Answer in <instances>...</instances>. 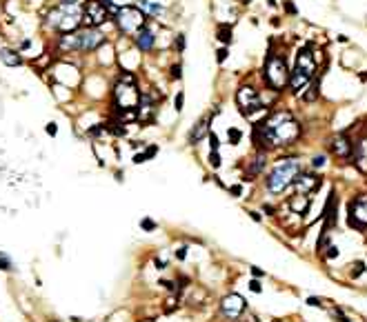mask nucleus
<instances>
[{
  "label": "nucleus",
  "instance_id": "1",
  "mask_svg": "<svg viewBox=\"0 0 367 322\" xmlns=\"http://www.w3.org/2000/svg\"><path fill=\"white\" fill-rule=\"evenodd\" d=\"M113 103L118 105V111H138L140 105V89L136 76L131 71H123L113 85Z\"/></svg>",
  "mask_w": 367,
  "mask_h": 322
},
{
  "label": "nucleus",
  "instance_id": "2",
  "mask_svg": "<svg viewBox=\"0 0 367 322\" xmlns=\"http://www.w3.org/2000/svg\"><path fill=\"white\" fill-rule=\"evenodd\" d=\"M300 173V160L298 158H280L276 165H274L272 173L267 176V191L269 193H283L287 187L294 183Z\"/></svg>",
  "mask_w": 367,
  "mask_h": 322
},
{
  "label": "nucleus",
  "instance_id": "3",
  "mask_svg": "<svg viewBox=\"0 0 367 322\" xmlns=\"http://www.w3.org/2000/svg\"><path fill=\"white\" fill-rule=\"evenodd\" d=\"M80 23H83V11H80L76 5H60L56 9H51L45 18V25L60 33L76 31Z\"/></svg>",
  "mask_w": 367,
  "mask_h": 322
},
{
  "label": "nucleus",
  "instance_id": "4",
  "mask_svg": "<svg viewBox=\"0 0 367 322\" xmlns=\"http://www.w3.org/2000/svg\"><path fill=\"white\" fill-rule=\"evenodd\" d=\"M263 78H265V85L274 91H283L287 87V80H289V69H287V63H285V56L280 53H269L265 60V67H263Z\"/></svg>",
  "mask_w": 367,
  "mask_h": 322
},
{
  "label": "nucleus",
  "instance_id": "5",
  "mask_svg": "<svg viewBox=\"0 0 367 322\" xmlns=\"http://www.w3.org/2000/svg\"><path fill=\"white\" fill-rule=\"evenodd\" d=\"M113 23L123 33H136L138 29H143L145 23H147V16L138 7H131V5H125V7H118L116 9V18Z\"/></svg>",
  "mask_w": 367,
  "mask_h": 322
},
{
  "label": "nucleus",
  "instance_id": "6",
  "mask_svg": "<svg viewBox=\"0 0 367 322\" xmlns=\"http://www.w3.org/2000/svg\"><path fill=\"white\" fill-rule=\"evenodd\" d=\"M109 18V11H107V3L105 0H87L83 7V23L85 27H100L107 23Z\"/></svg>",
  "mask_w": 367,
  "mask_h": 322
},
{
  "label": "nucleus",
  "instance_id": "7",
  "mask_svg": "<svg viewBox=\"0 0 367 322\" xmlns=\"http://www.w3.org/2000/svg\"><path fill=\"white\" fill-rule=\"evenodd\" d=\"M245 309H247V300L243 296H238V293H229V296L220 300V313L227 320H238L245 313Z\"/></svg>",
  "mask_w": 367,
  "mask_h": 322
},
{
  "label": "nucleus",
  "instance_id": "8",
  "mask_svg": "<svg viewBox=\"0 0 367 322\" xmlns=\"http://www.w3.org/2000/svg\"><path fill=\"white\" fill-rule=\"evenodd\" d=\"M78 51H93L105 43V33L96 29V27H85L78 29Z\"/></svg>",
  "mask_w": 367,
  "mask_h": 322
},
{
  "label": "nucleus",
  "instance_id": "9",
  "mask_svg": "<svg viewBox=\"0 0 367 322\" xmlns=\"http://www.w3.org/2000/svg\"><path fill=\"white\" fill-rule=\"evenodd\" d=\"M347 223H350L352 227H356V229L367 227V196H358V198L352 200Z\"/></svg>",
  "mask_w": 367,
  "mask_h": 322
},
{
  "label": "nucleus",
  "instance_id": "10",
  "mask_svg": "<svg viewBox=\"0 0 367 322\" xmlns=\"http://www.w3.org/2000/svg\"><path fill=\"white\" fill-rule=\"evenodd\" d=\"M330 149H332L334 156H336V158H343V160L354 156V143H352V138L347 136V131H340V133H336V136L332 138Z\"/></svg>",
  "mask_w": 367,
  "mask_h": 322
},
{
  "label": "nucleus",
  "instance_id": "11",
  "mask_svg": "<svg viewBox=\"0 0 367 322\" xmlns=\"http://www.w3.org/2000/svg\"><path fill=\"white\" fill-rule=\"evenodd\" d=\"M320 176L318 173H298L296 178H294V187H296V193H305V196H310L320 187Z\"/></svg>",
  "mask_w": 367,
  "mask_h": 322
},
{
  "label": "nucleus",
  "instance_id": "12",
  "mask_svg": "<svg viewBox=\"0 0 367 322\" xmlns=\"http://www.w3.org/2000/svg\"><path fill=\"white\" fill-rule=\"evenodd\" d=\"M314 78H310L303 69H298V67H294V69L289 71V80H287V87H289V91L294 93V96H303V91L310 87Z\"/></svg>",
  "mask_w": 367,
  "mask_h": 322
},
{
  "label": "nucleus",
  "instance_id": "13",
  "mask_svg": "<svg viewBox=\"0 0 367 322\" xmlns=\"http://www.w3.org/2000/svg\"><path fill=\"white\" fill-rule=\"evenodd\" d=\"M294 67L303 69L310 78L316 76V71H318V63H316V58H314V51L310 49V47H305V49H300V51L296 53V65H294Z\"/></svg>",
  "mask_w": 367,
  "mask_h": 322
},
{
  "label": "nucleus",
  "instance_id": "14",
  "mask_svg": "<svg viewBox=\"0 0 367 322\" xmlns=\"http://www.w3.org/2000/svg\"><path fill=\"white\" fill-rule=\"evenodd\" d=\"M209 127H211V116H209V113H205V116L200 118L198 123L189 129V133H187V140H189V145H198V143H203V140L207 138V133L211 131Z\"/></svg>",
  "mask_w": 367,
  "mask_h": 322
},
{
  "label": "nucleus",
  "instance_id": "15",
  "mask_svg": "<svg viewBox=\"0 0 367 322\" xmlns=\"http://www.w3.org/2000/svg\"><path fill=\"white\" fill-rule=\"evenodd\" d=\"M133 43H136V47L140 51H151L153 49V45H156V33H153L151 27H143V29H138L136 31V36H133Z\"/></svg>",
  "mask_w": 367,
  "mask_h": 322
},
{
  "label": "nucleus",
  "instance_id": "16",
  "mask_svg": "<svg viewBox=\"0 0 367 322\" xmlns=\"http://www.w3.org/2000/svg\"><path fill=\"white\" fill-rule=\"evenodd\" d=\"M136 7L151 20L153 18L158 20V18L165 16V5H160V3H151V0H136Z\"/></svg>",
  "mask_w": 367,
  "mask_h": 322
},
{
  "label": "nucleus",
  "instance_id": "17",
  "mask_svg": "<svg viewBox=\"0 0 367 322\" xmlns=\"http://www.w3.org/2000/svg\"><path fill=\"white\" fill-rule=\"evenodd\" d=\"M0 60H3L7 67H20L23 65V58H20L13 49H0Z\"/></svg>",
  "mask_w": 367,
  "mask_h": 322
},
{
  "label": "nucleus",
  "instance_id": "18",
  "mask_svg": "<svg viewBox=\"0 0 367 322\" xmlns=\"http://www.w3.org/2000/svg\"><path fill=\"white\" fill-rule=\"evenodd\" d=\"M265 169V151H260L256 158L252 160V167H249V173H247L245 180H254V176H258L260 171Z\"/></svg>",
  "mask_w": 367,
  "mask_h": 322
},
{
  "label": "nucleus",
  "instance_id": "19",
  "mask_svg": "<svg viewBox=\"0 0 367 322\" xmlns=\"http://www.w3.org/2000/svg\"><path fill=\"white\" fill-rule=\"evenodd\" d=\"M292 209L296 213H305L307 207H310V196H305V193H296V196L292 198Z\"/></svg>",
  "mask_w": 367,
  "mask_h": 322
},
{
  "label": "nucleus",
  "instance_id": "20",
  "mask_svg": "<svg viewBox=\"0 0 367 322\" xmlns=\"http://www.w3.org/2000/svg\"><path fill=\"white\" fill-rule=\"evenodd\" d=\"M231 25H218V29H216V38L220 40V43H223V45H227V47H229V43H231Z\"/></svg>",
  "mask_w": 367,
  "mask_h": 322
},
{
  "label": "nucleus",
  "instance_id": "21",
  "mask_svg": "<svg viewBox=\"0 0 367 322\" xmlns=\"http://www.w3.org/2000/svg\"><path fill=\"white\" fill-rule=\"evenodd\" d=\"M300 98H303L305 103H314V100L318 98V80H316V83L312 80L310 87H307V89L303 91V96H300Z\"/></svg>",
  "mask_w": 367,
  "mask_h": 322
},
{
  "label": "nucleus",
  "instance_id": "22",
  "mask_svg": "<svg viewBox=\"0 0 367 322\" xmlns=\"http://www.w3.org/2000/svg\"><path fill=\"white\" fill-rule=\"evenodd\" d=\"M227 138H229V145H238L243 140V131L236 129V127H229L227 129Z\"/></svg>",
  "mask_w": 367,
  "mask_h": 322
},
{
  "label": "nucleus",
  "instance_id": "23",
  "mask_svg": "<svg viewBox=\"0 0 367 322\" xmlns=\"http://www.w3.org/2000/svg\"><path fill=\"white\" fill-rule=\"evenodd\" d=\"M169 78L171 80H180V78H183V65H180V63L171 65L169 67Z\"/></svg>",
  "mask_w": 367,
  "mask_h": 322
},
{
  "label": "nucleus",
  "instance_id": "24",
  "mask_svg": "<svg viewBox=\"0 0 367 322\" xmlns=\"http://www.w3.org/2000/svg\"><path fill=\"white\" fill-rule=\"evenodd\" d=\"M183 107H185V91H178L176 96H173V109L180 113L183 111Z\"/></svg>",
  "mask_w": 367,
  "mask_h": 322
},
{
  "label": "nucleus",
  "instance_id": "25",
  "mask_svg": "<svg viewBox=\"0 0 367 322\" xmlns=\"http://www.w3.org/2000/svg\"><path fill=\"white\" fill-rule=\"evenodd\" d=\"M227 58H229V47L223 45V47H220V49L216 51V63H218V65H223Z\"/></svg>",
  "mask_w": 367,
  "mask_h": 322
},
{
  "label": "nucleus",
  "instance_id": "26",
  "mask_svg": "<svg viewBox=\"0 0 367 322\" xmlns=\"http://www.w3.org/2000/svg\"><path fill=\"white\" fill-rule=\"evenodd\" d=\"M173 49H176V53L185 51V33H178L176 36V40H173Z\"/></svg>",
  "mask_w": 367,
  "mask_h": 322
},
{
  "label": "nucleus",
  "instance_id": "27",
  "mask_svg": "<svg viewBox=\"0 0 367 322\" xmlns=\"http://www.w3.org/2000/svg\"><path fill=\"white\" fill-rule=\"evenodd\" d=\"M207 140H209V147H211V151H218V147H220V138L216 136L214 131L207 133Z\"/></svg>",
  "mask_w": 367,
  "mask_h": 322
},
{
  "label": "nucleus",
  "instance_id": "28",
  "mask_svg": "<svg viewBox=\"0 0 367 322\" xmlns=\"http://www.w3.org/2000/svg\"><path fill=\"white\" fill-rule=\"evenodd\" d=\"M207 160H209V165L214 167V169H218V167L223 165V160H220V153H218V151H211V153H209V158H207Z\"/></svg>",
  "mask_w": 367,
  "mask_h": 322
},
{
  "label": "nucleus",
  "instance_id": "29",
  "mask_svg": "<svg viewBox=\"0 0 367 322\" xmlns=\"http://www.w3.org/2000/svg\"><path fill=\"white\" fill-rule=\"evenodd\" d=\"M325 163H327V156H323V153H318V156L312 158V167H314V169H320V167H325Z\"/></svg>",
  "mask_w": 367,
  "mask_h": 322
},
{
  "label": "nucleus",
  "instance_id": "30",
  "mask_svg": "<svg viewBox=\"0 0 367 322\" xmlns=\"http://www.w3.org/2000/svg\"><path fill=\"white\" fill-rule=\"evenodd\" d=\"M338 258V247L336 245H330L327 247V260H336Z\"/></svg>",
  "mask_w": 367,
  "mask_h": 322
},
{
  "label": "nucleus",
  "instance_id": "31",
  "mask_svg": "<svg viewBox=\"0 0 367 322\" xmlns=\"http://www.w3.org/2000/svg\"><path fill=\"white\" fill-rule=\"evenodd\" d=\"M140 227H143L145 231H153V229H156V223H153L151 218H145L143 223H140Z\"/></svg>",
  "mask_w": 367,
  "mask_h": 322
},
{
  "label": "nucleus",
  "instance_id": "32",
  "mask_svg": "<svg viewBox=\"0 0 367 322\" xmlns=\"http://www.w3.org/2000/svg\"><path fill=\"white\" fill-rule=\"evenodd\" d=\"M105 3H107V5H111L113 9H118V7H125V5H129L131 0H105Z\"/></svg>",
  "mask_w": 367,
  "mask_h": 322
},
{
  "label": "nucleus",
  "instance_id": "33",
  "mask_svg": "<svg viewBox=\"0 0 367 322\" xmlns=\"http://www.w3.org/2000/svg\"><path fill=\"white\" fill-rule=\"evenodd\" d=\"M103 131H105V127H103V125H96V127H91V129L87 131V136H91V138H93V136H100Z\"/></svg>",
  "mask_w": 367,
  "mask_h": 322
},
{
  "label": "nucleus",
  "instance_id": "34",
  "mask_svg": "<svg viewBox=\"0 0 367 322\" xmlns=\"http://www.w3.org/2000/svg\"><path fill=\"white\" fill-rule=\"evenodd\" d=\"M156 153H158V147H156V145H149V147H147V149H145V158L149 160V158H153V156H156Z\"/></svg>",
  "mask_w": 367,
  "mask_h": 322
},
{
  "label": "nucleus",
  "instance_id": "35",
  "mask_svg": "<svg viewBox=\"0 0 367 322\" xmlns=\"http://www.w3.org/2000/svg\"><path fill=\"white\" fill-rule=\"evenodd\" d=\"M363 271H365V265L363 263H356V265H354V271H352V278H358Z\"/></svg>",
  "mask_w": 367,
  "mask_h": 322
},
{
  "label": "nucleus",
  "instance_id": "36",
  "mask_svg": "<svg viewBox=\"0 0 367 322\" xmlns=\"http://www.w3.org/2000/svg\"><path fill=\"white\" fill-rule=\"evenodd\" d=\"M330 313H332V316H336V318H338V322H350V318H347V316H345V313L340 311V309H332Z\"/></svg>",
  "mask_w": 367,
  "mask_h": 322
},
{
  "label": "nucleus",
  "instance_id": "37",
  "mask_svg": "<svg viewBox=\"0 0 367 322\" xmlns=\"http://www.w3.org/2000/svg\"><path fill=\"white\" fill-rule=\"evenodd\" d=\"M283 7H285V11H287V13H292V16H296V13H298V9H296V7H294V5L289 3V0H285V3H283Z\"/></svg>",
  "mask_w": 367,
  "mask_h": 322
},
{
  "label": "nucleus",
  "instance_id": "38",
  "mask_svg": "<svg viewBox=\"0 0 367 322\" xmlns=\"http://www.w3.org/2000/svg\"><path fill=\"white\" fill-rule=\"evenodd\" d=\"M133 165H143V163H147V158H145V151L143 153H133Z\"/></svg>",
  "mask_w": 367,
  "mask_h": 322
},
{
  "label": "nucleus",
  "instance_id": "39",
  "mask_svg": "<svg viewBox=\"0 0 367 322\" xmlns=\"http://www.w3.org/2000/svg\"><path fill=\"white\" fill-rule=\"evenodd\" d=\"M249 289H252L254 293H260V291H263V285H260L258 280H252V283H249Z\"/></svg>",
  "mask_w": 367,
  "mask_h": 322
},
{
  "label": "nucleus",
  "instance_id": "40",
  "mask_svg": "<svg viewBox=\"0 0 367 322\" xmlns=\"http://www.w3.org/2000/svg\"><path fill=\"white\" fill-rule=\"evenodd\" d=\"M0 269H3V271L11 269V263H9V260H7L5 256H3V253H0Z\"/></svg>",
  "mask_w": 367,
  "mask_h": 322
},
{
  "label": "nucleus",
  "instance_id": "41",
  "mask_svg": "<svg viewBox=\"0 0 367 322\" xmlns=\"http://www.w3.org/2000/svg\"><path fill=\"white\" fill-rule=\"evenodd\" d=\"M307 305H310V307H323V300H320V298H307Z\"/></svg>",
  "mask_w": 367,
  "mask_h": 322
},
{
  "label": "nucleus",
  "instance_id": "42",
  "mask_svg": "<svg viewBox=\"0 0 367 322\" xmlns=\"http://www.w3.org/2000/svg\"><path fill=\"white\" fill-rule=\"evenodd\" d=\"M229 193H231V196H240V193H243V187H240V185H234V187H229Z\"/></svg>",
  "mask_w": 367,
  "mask_h": 322
},
{
  "label": "nucleus",
  "instance_id": "43",
  "mask_svg": "<svg viewBox=\"0 0 367 322\" xmlns=\"http://www.w3.org/2000/svg\"><path fill=\"white\" fill-rule=\"evenodd\" d=\"M45 129H47V133H49V136H56V133H58V127L53 125V123H49V125L45 127Z\"/></svg>",
  "mask_w": 367,
  "mask_h": 322
},
{
  "label": "nucleus",
  "instance_id": "44",
  "mask_svg": "<svg viewBox=\"0 0 367 322\" xmlns=\"http://www.w3.org/2000/svg\"><path fill=\"white\" fill-rule=\"evenodd\" d=\"M176 258H178V260H185V258H187V247H180V249L176 251Z\"/></svg>",
  "mask_w": 367,
  "mask_h": 322
},
{
  "label": "nucleus",
  "instance_id": "45",
  "mask_svg": "<svg viewBox=\"0 0 367 322\" xmlns=\"http://www.w3.org/2000/svg\"><path fill=\"white\" fill-rule=\"evenodd\" d=\"M252 273H254V276H256V278H263V271H260L258 267H252Z\"/></svg>",
  "mask_w": 367,
  "mask_h": 322
},
{
  "label": "nucleus",
  "instance_id": "46",
  "mask_svg": "<svg viewBox=\"0 0 367 322\" xmlns=\"http://www.w3.org/2000/svg\"><path fill=\"white\" fill-rule=\"evenodd\" d=\"M60 3H63V5H78L80 0H60Z\"/></svg>",
  "mask_w": 367,
  "mask_h": 322
},
{
  "label": "nucleus",
  "instance_id": "47",
  "mask_svg": "<svg viewBox=\"0 0 367 322\" xmlns=\"http://www.w3.org/2000/svg\"><path fill=\"white\" fill-rule=\"evenodd\" d=\"M249 216H252V220H256V223H260V216L256 211H249Z\"/></svg>",
  "mask_w": 367,
  "mask_h": 322
},
{
  "label": "nucleus",
  "instance_id": "48",
  "mask_svg": "<svg viewBox=\"0 0 367 322\" xmlns=\"http://www.w3.org/2000/svg\"><path fill=\"white\" fill-rule=\"evenodd\" d=\"M267 3H269V7H276V0H267Z\"/></svg>",
  "mask_w": 367,
  "mask_h": 322
},
{
  "label": "nucleus",
  "instance_id": "49",
  "mask_svg": "<svg viewBox=\"0 0 367 322\" xmlns=\"http://www.w3.org/2000/svg\"><path fill=\"white\" fill-rule=\"evenodd\" d=\"M240 3H243V5H249V3H252V0H240Z\"/></svg>",
  "mask_w": 367,
  "mask_h": 322
},
{
  "label": "nucleus",
  "instance_id": "50",
  "mask_svg": "<svg viewBox=\"0 0 367 322\" xmlns=\"http://www.w3.org/2000/svg\"><path fill=\"white\" fill-rule=\"evenodd\" d=\"M360 78H363V80H367V73H363V76H360Z\"/></svg>",
  "mask_w": 367,
  "mask_h": 322
}]
</instances>
